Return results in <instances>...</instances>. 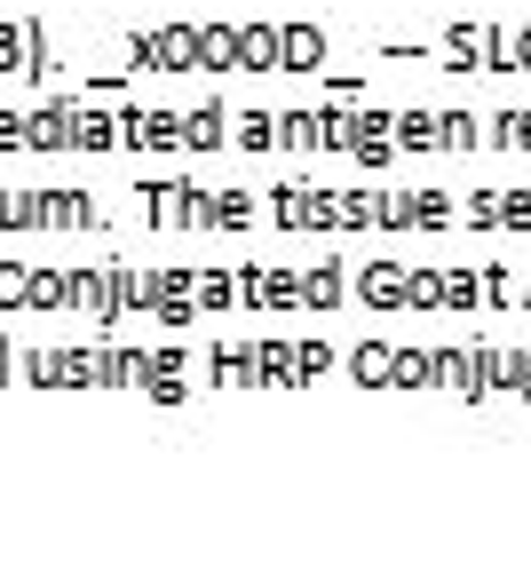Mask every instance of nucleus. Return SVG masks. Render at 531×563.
<instances>
[]
</instances>
